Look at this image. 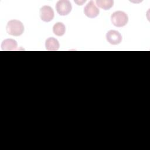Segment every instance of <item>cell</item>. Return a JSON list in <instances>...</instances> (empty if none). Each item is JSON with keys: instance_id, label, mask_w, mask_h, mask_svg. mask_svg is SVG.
Instances as JSON below:
<instances>
[{"instance_id": "cell-1", "label": "cell", "mask_w": 150, "mask_h": 150, "mask_svg": "<svg viewBox=\"0 0 150 150\" xmlns=\"http://www.w3.org/2000/svg\"><path fill=\"white\" fill-rule=\"evenodd\" d=\"M6 29L9 35L18 36L23 33L24 31V26L20 21L13 19L8 22Z\"/></svg>"}, {"instance_id": "cell-2", "label": "cell", "mask_w": 150, "mask_h": 150, "mask_svg": "<svg viewBox=\"0 0 150 150\" xmlns=\"http://www.w3.org/2000/svg\"><path fill=\"white\" fill-rule=\"evenodd\" d=\"M111 21L116 27L121 28L127 25L128 21V15L123 11H115L111 16Z\"/></svg>"}, {"instance_id": "cell-3", "label": "cell", "mask_w": 150, "mask_h": 150, "mask_svg": "<svg viewBox=\"0 0 150 150\" xmlns=\"http://www.w3.org/2000/svg\"><path fill=\"white\" fill-rule=\"evenodd\" d=\"M71 9V4L67 0H60L56 4V11L61 16H65L69 14Z\"/></svg>"}, {"instance_id": "cell-4", "label": "cell", "mask_w": 150, "mask_h": 150, "mask_svg": "<svg viewBox=\"0 0 150 150\" xmlns=\"http://www.w3.org/2000/svg\"><path fill=\"white\" fill-rule=\"evenodd\" d=\"M39 15L40 19L43 21L49 22L53 19L54 13L53 9L50 6L45 5L40 8Z\"/></svg>"}, {"instance_id": "cell-5", "label": "cell", "mask_w": 150, "mask_h": 150, "mask_svg": "<svg viewBox=\"0 0 150 150\" xmlns=\"http://www.w3.org/2000/svg\"><path fill=\"white\" fill-rule=\"evenodd\" d=\"M84 13L88 18H94L98 15L100 11L95 5L94 2L93 1H90L84 7Z\"/></svg>"}, {"instance_id": "cell-6", "label": "cell", "mask_w": 150, "mask_h": 150, "mask_svg": "<svg viewBox=\"0 0 150 150\" xmlns=\"http://www.w3.org/2000/svg\"><path fill=\"white\" fill-rule=\"evenodd\" d=\"M106 39L108 42L113 45H118L121 42L122 36L120 33L117 30H110L106 34Z\"/></svg>"}, {"instance_id": "cell-7", "label": "cell", "mask_w": 150, "mask_h": 150, "mask_svg": "<svg viewBox=\"0 0 150 150\" xmlns=\"http://www.w3.org/2000/svg\"><path fill=\"white\" fill-rule=\"evenodd\" d=\"M18 47V43L16 40L12 39H7L2 42L1 49L3 50L11 51L16 50Z\"/></svg>"}, {"instance_id": "cell-8", "label": "cell", "mask_w": 150, "mask_h": 150, "mask_svg": "<svg viewBox=\"0 0 150 150\" xmlns=\"http://www.w3.org/2000/svg\"><path fill=\"white\" fill-rule=\"evenodd\" d=\"M45 47L47 50L56 51L59 49L60 45L59 41L56 39L50 37L46 40Z\"/></svg>"}, {"instance_id": "cell-9", "label": "cell", "mask_w": 150, "mask_h": 150, "mask_svg": "<svg viewBox=\"0 0 150 150\" xmlns=\"http://www.w3.org/2000/svg\"><path fill=\"white\" fill-rule=\"evenodd\" d=\"M66 31V27L64 25L62 22H57L54 24V25L53 27V33L58 36H63Z\"/></svg>"}, {"instance_id": "cell-10", "label": "cell", "mask_w": 150, "mask_h": 150, "mask_svg": "<svg viewBox=\"0 0 150 150\" xmlns=\"http://www.w3.org/2000/svg\"><path fill=\"white\" fill-rule=\"evenodd\" d=\"M96 4L98 7L104 10H109L113 6L114 1L112 0H97Z\"/></svg>"}]
</instances>
